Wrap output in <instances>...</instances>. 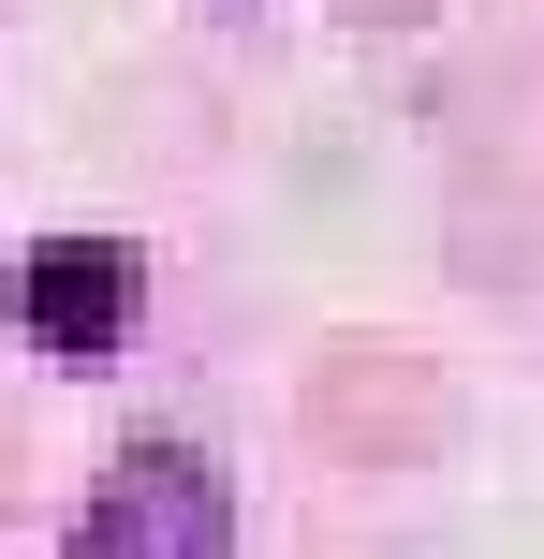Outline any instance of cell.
Listing matches in <instances>:
<instances>
[{"label":"cell","instance_id":"obj_1","mask_svg":"<svg viewBox=\"0 0 544 559\" xmlns=\"http://www.w3.org/2000/svg\"><path fill=\"white\" fill-rule=\"evenodd\" d=\"M74 559H221V472L192 442H133L74 515Z\"/></svg>","mask_w":544,"mask_h":559},{"label":"cell","instance_id":"obj_2","mask_svg":"<svg viewBox=\"0 0 544 559\" xmlns=\"http://www.w3.org/2000/svg\"><path fill=\"white\" fill-rule=\"evenodd\" d=\"M118 309H133V265H118L104 236H45V251L15 265V324L45 338V354H104Z\"/></svg>","mask_w":544,"mask_h":559}]
</instances>
